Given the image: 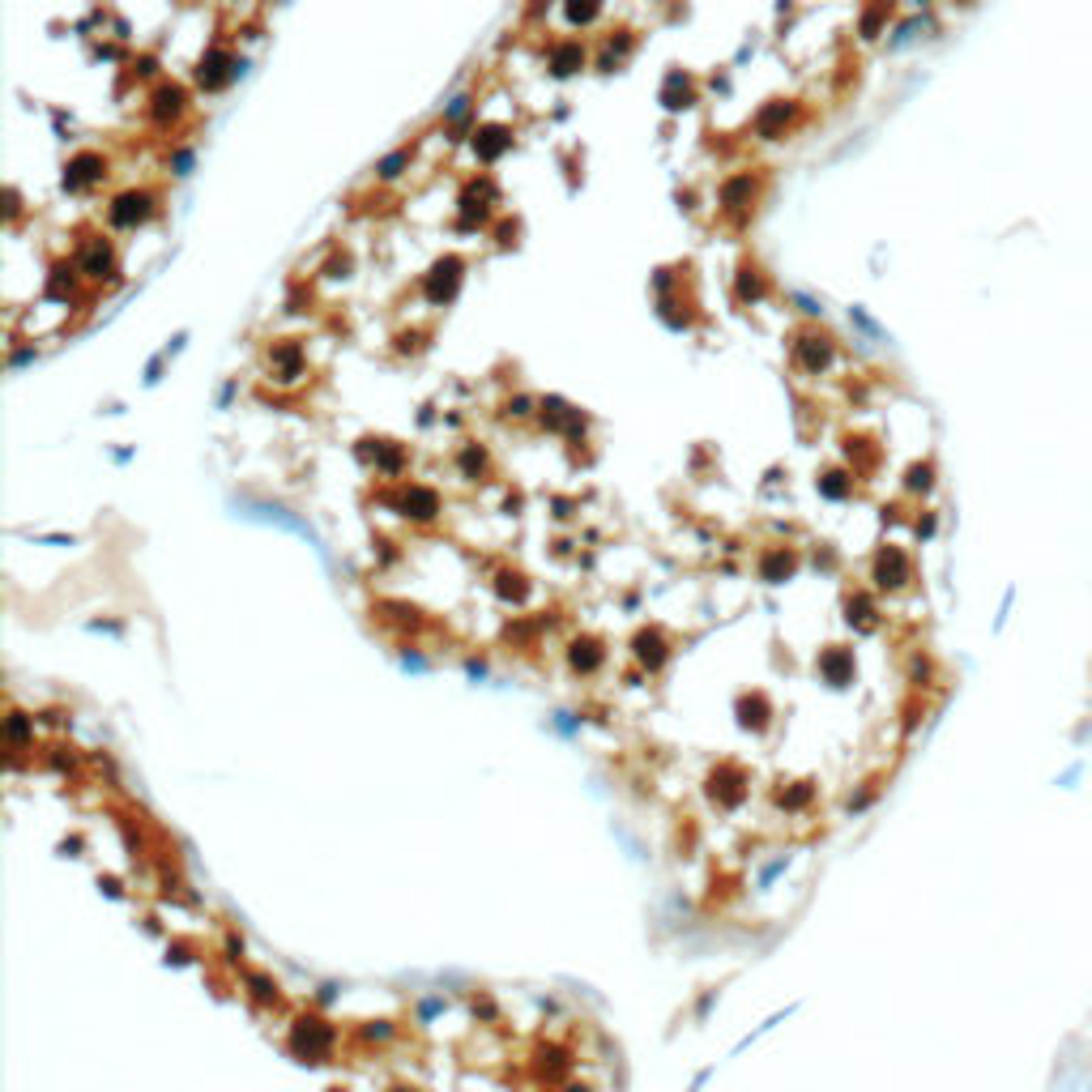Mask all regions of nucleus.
<instances>
[{"mask_svg":"<svg viewBox=\"0 0 1092 1092\" xmlns=\"http://www.w3.org/2000/svg\"><path fill=\"white\" fill-rule=\"evenodd\" d=\"M461 257H444V261H435V269L427 273L423 278V294L431 304H449L453 294H457V286H461Z\"/></svg>","mask_w":1092,"mask_h":1092,"instance_id":"f257e3e1","label":"nucleus"},{"mask_svg":"<svg viewBox=\"0 0 1092 1092\" xmlns=\"http://www.w3.org/2000/svg\"><path fill=\"white\" fill-rule=\"evenodd\" d=\"M235 78H239V60L227 52V47H209L205 60H201V68H196V82H201L205 90H222V86L235 82Z\"/></svg>","mask_w":1092,"mask_h":1092,"instance_id":"f03ea898","label":"nucleus"},{"mask_svg":"<svg viewBox=\"0 0 1092 1092\" xmlns=\"http://www.w3.org/2000/svg\"><path fill=\"white\" fill-rule=\"evenodd\" d=\"M154 214V196L150 192H120L115 201H111V222L115 227H137V222H145Z\"/></svg>","mask_w":1092,"mask_h":1092,"instance_id":"7ed1b4c3","label":"nucleus"},{"mask_svg":"<svg viewBox=\"0 0 1092 1092\" xmlns=\"http://www.w3.org/2000/svg\"><path fill=\"white\" fill-rule=\"evenodd\" d=\"M107 176V162H103V154H94V150H86V154H78V158H68V167H64V188H90V184H98Z\"/></svg>","mask_w":1092,"mask_h":1092,"instance_id":"20e7f679","label":"nucleus"},{"mask_svg":"<svg viewBox=\"0 0 1092 1092\" xmlns=\"http://www.w3.org/2000/svg\"><path fill=\"white\" fill-rule=\"evenodd\" d=\"M793 363H798L803 371H824L832 363V341L828 337H819V333H803L798 341H793Z\"/></svg>","mask_w":1092,"mask_h":1092,"instance_id":"39448f33","label":"nucleus"},{"mask_svg":"<svg viewBox=\"0 0 1092 1092\" xmlns=\"http://www.w3.org/2000/svg\"><path fill=\"white\" fill-rule=\"evenodd\" d=\"M397 508H402L406 516H414V520H435L440 516V495L431 491V487H406L402 495H397Z\"/></svg>","mask_w":1092,"mask_h":1092,"instance_id":"423d86ee","label":"nucleus"},{"mask_svg":"<svg viewBox=\"0 0 1092 1092\" xmlns=\"http://www.w3.org/2000/svg\"><path fill=\"white\" fill-rule=\"evenodd\" d=\"M875 581L883 589L905 585L909 581V559H905V551H897V546H883V551L875 555Z\"/></svg>","mask_w":1092,"mask_h":1092,"instance_id":"0eeeda50","label":"nucleus"},{"mask_svg":"<svg viewBox=\"0 0 1092 1092\" xmlns=\"http://www.w3.org/2000/svg\"><path fill=\"white\" fill-rule=\"evenodd\" d=\"M184 103H188V94H184L176 82H162V86L154 90V98H150V115H154L158 124H171V120H180V115H184Z\"/></svg>","mask_w":1092,"mask_h":1092,"instance_id":"6e6552de","label":"nucleus"},{"mask_svg":"<svg viewBox=\"0 0 1092 1092\" xmlns=\"http://www.w3.org/2000/svg\"><path fill=\"white\" fill-rule=\"evenodd\" d=\"M269 363H273V376H278V380H286V384L304 376V351H299L294 341L273 346V351H269Z\"/></svg>","mask_w":1092,"mask_h":1092,"instance_id":"1a4fd4ad","label":"nucleus"},{"mask_svg":"<svg viewBox=\"0 0 1092 1092\" xmlns=\"http://www.w3.org/2000/svg\"><path fill=\"white\" fill-rule=\"evenodd\" d=\"M632 649H636V661H640V666H649V670H657V666L670 657V649H666V636H661L657 628H644V632H636Z\"/></svg>","mask_w":1092,"mask_h":1092,"instance_id":"9d476101","label":"nucleus"},{"mask_svg":"<svg viewBox=\"0 0 1092 1092\" xmlns=\"http://www.w3.org/2000/svg\"><path fill=\"white\" fill-rule=\"evenodd\" d=\"M793 567H798V559H793L789 546H773V551L760 559V577H764L768 585H781V581L793 577Z\"/></svg>","mask_w":1092,"mask_h":1092,"instance_id":"9b49d317","label":"nucleus"},{"mask_svg":"<svg viewBox=\"0 0 1092 1092\" xmlns=\"http://www.w3.org/2000/svg\"><path fill=\"white\" fill-rule=\"evenodd\" d=\"M508 145H512L508 129H500V124H487V129H478V137H474V154L491 162V158H500Z\"/></svg>","mask_w":1092,"mask_h":1092,"instance_id":"f8f14e48","label":"nucleus"},{"mask_svg":"<svg viewBox=\"0 0 1092 1092\" xmlns=\"http://www.w3.org/2000/svg\"><path fill=\"white\" fill-rule=\"evenodd\" d=\"M755 201V180L751 176H734L726 188H722V205L730 209V214H742Z\"/></svg>","mask_w":1092,"mask_h":1092,"instance_id":"ddd939ff","label":"nucleus"},{"mask_svg":"<svg viewBox=\"0 0 1092 1092\" xmlns=\"http://www.w3.org/2000/svg\"><path fill=\"white\" fill-rule=\"evenodd\" d=\"M768 717H773V708H768V700L760 696V691H751V696L738 700V722L747 726V730H764Z\"/></svg>","mask_w":1092,"mask_h":1092,"instance_id":"4468645a","label":"nucleus"},{"mask_svg":"<svg viewBox=\"0 0 1092 1092\" xmlns=\"http://www.w3.org/2000/svg\"><path fill=\"white\" fill-rule=\"evenodd\" d=\"M691 98H696V90H691V78L687 73H670L666 78V90H661V103L670 111H679V107H691Z\"/></svg>","mask_w":1092,"mask_h":1092,"instance_id":"2eb2a0df","label":"nucleus"},{"mask_svg":"<svg viewBox=\"0 0 1092 1092\" xmlns=\"http://www.w3.org/2000/svg\"><path fill=\"white\" fill-rule=\"evenodd\" d=\"M78 269L86 273V278H103V273H111V247H107L103 239H94L86 252H82Z\"/></svg>","mask_w":1092,"mask_h":1092,"instance_id":"dca6fc26","label":"nucleus"},{"mask_svg":"<svg viewBox=\"0 0 1092 1092\" xmlns=\"http://www.w3.org/2000/svg\"><path fill=\"white\" fill-rule=\"evenodd\" d=\"M567 661H572V670H581V675H593V670L602 666L598 640H572V649H567Z\"/></svg>","mask_w":1092,"mask_h":1092,"instance_id":"f3484780","label":"nucleus"},{"mask_svg":"<svg viewBox=\"0 0 1092 1092\" xmlns=\"http://www.w3.org/2000/svg\"><path fill=\"white\" fill-rule=\"evenodd\" d=\"M764 294H768L764 273H760L755 265H742V269H738V299H742V304H760Z\"/></svg>","mask_w":1092,"mask_h":1092,"instance_id":"a211bd4d","label":"nucleus"},{"mask_svg":"<svg viewBox=\"0 0 1092 1092\" xmlns=\"http://www.w3.org/2000/svg\"><path fill=\"white\" fill-rule=\"evenodd\" d=\"M789 120H793V103H773V107H764V111H760L755 129H760V137H777Z\"/></svg>","mask_w":1092,"mask_h":1092,"instance_id":"6ab92c4d","label":"nucleus"},{"mask_svg":"<svg viewBox=\"0 0 1092 1092\" xmlns=\"http://www.w3.org/2000/svg\"><path fill=\"white\" fill-rule=\"evenodd\" d=\"M819 670L828 675V683H845L854 675V657L845 649H828L824 657H819Z\"/></svg>","mask_w":1092,"mask_h":1092,"instance_id":"aec40b11","label":"nucleus"},{"mask_svg":"<svg viewBox=\"0 0 1092 1092\" xmlns=\"http://www.w3.org/2000/svg\"><path fill=\"white\" fill-rule=\"evenodd\" d=\"M585 64V47L581 43H559L555 52H551V68L559 73V78H567V73H577Z\"/></svg>","mask_w":1092,"mask_h":1092,"instance_id":"412c9836","label":"nucleus"},{"mask_svg":"<svg viewBox=\"0 0 1092 1092\" xmlns=\"http://www.w3.org/2000/svg\"><path fill=\"white\" fill-rule=\"evenodd\" d=\"M495 593H500L504 602H520L530 593V585H525V577H520V572H500V577H495Z\"/></svg>","mask_w":1092,"mask_h":1092,"instance_id":"4be33fe9","label":"nucleus"},{"mask_svg":"<svg viewBox=\"0 0 1092 1092\" xmlns=\"http://www.w3.org/2000/svg\"><path fill=\"white\" fill-rule=\"evenodd\" d=\"M457 465H461V474L478 478L482 469H487V453L478 449V444H465V449H461V457H457Z\"/></svg>","mask_w":1092,"mask_h":1092,"instance_id":"5701e85b","label":"nucleus"},{"mask_svg":"<svg viewBox=\"0 0 1092 1092\" xmlns=\"http://www.w3.org/2000/svg\"><path fill=\"white\" fill-rule=\"evenodd\" d=\"M850 624H858V628H871L875 624V606H871V598H850Z\"/></svg>","mask_w":1092,"mask_h":1092,"instance_id":"b1692460","label":"nucleus"},{"mask_svg":"<svg viewBox=\"0 0 1092 1092\" xmlns=\"http://www.w3.org/2000/svg\"><path fill=\"white\" fill-rule=\"evenodd\" d=\"M406 167H410V150H397V154H388V158L376 167V176H380V180H397Z\"/></svg>","mask_w":1092,"mask_h":1092,"instance_id":"393cba45","label":"nucleus"},{"mask_svg":"<svg viewBox=\"0 0 1092 1092\" xmlns=\"http://www.w3.org/2000/svg\"><path fill=\"white\" fill-rule=\"evenodd\" d=\"M819 491H824L828 500H840V495H850V474H836V469H832V474L819 478Z\"/></svg>","mask_w":1092,"mask_h":1092,"instance_id":"a878e982","label":"nucleus"},{"mask_svg":"<svg viewBox=\"0 0 1092 1092\" xmlns=\"http://www.w3.org/2000/svg\"><path fill=\"white\" fill-rule=\"evenodd\" d=\"M563 13H567V21H593L598 17V5H567Z\"/></svg>","mask_w":1092,"mask_h":1092,"instance_id":"bb28decb","label":"nucleus"},{"mask_svg":"<svg viewBox=\"0 0 1092 1092\" xmlns=\"http://www.w3.org/2000/svg\"><path fill=\"white\" fill-rule=\"evenodd\" d=\"M26 730H31V722H26L21 713H13V717H9V738L21 742V738H26Z\"/></svg>","mask_w":1092,"mask_h":1092,"instance_id":"cd10ccee","label":"nucleus"},{"mask_svg":"<svg viewBox=\"0 0 1092 1092\" xmlns=\"http://www.w3.org/2000/svg\"><path fill=\"white\" fill-rule=\"evenodd\" d=\"M909 487H913V491H926V487H930V469H926V465H917L913 474H909Z\"/></svg>","mask_w":1092,"mask_h":1092,"instance_id":"c85d7f7f","label":"nucleus"},{"mask_svg":"<svg viewBox=\"0 0 1092 1092\" xmlns=\"http://www.w3.org/2000/svg\"><path fill=\"white\" fill-rule=\"evenodd\" d=\"M508 414L525 418V414H530V397H516V402H508Z\"/></svg>","mask_w":1092,"mask_h":1092,"instance_id":"c756f323","label":"nucleus"},{"mask_svg":"<svg viewBox=\"0 0 1092 1092\" xmlns=\"http://www.w3.org/2000/svg\"><path fill=\"white\" fill-rule=\"evenodd\" d=\"M188 167H192V154L180 150V154H176V171H180V176H188Z\"/></svg>","mask_w":1092,"mask_h":1092,"instance_id":"7c9ffc66","label":"nucleus"}]
</instances>
